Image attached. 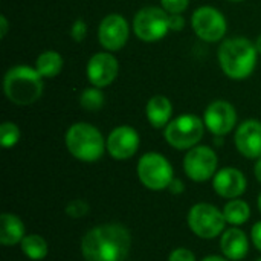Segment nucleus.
Returning <instances> with one entry per match:
<instances>
[{"instance_id":"20","label":"nucleus","mask_w":261,"mask_h":261,"mask_svg":"<svg viewBox=\"0 0 261 261\" xmlns=\"http://www.w3.org/2000/svg\"><path fill=\"white\" fill-rule=\"evenodd\" d=\"M35 69L43 78H55L63 69V57L57 50H44L37 57Z\"/></svg>"},{"instance_id":"15","label":"nucleus","mask_w":261,"mask_h":261,"mask_svg":"<svg viewBox=\"0 0 261 261\" xmlns=\"http://www.w3.org/2000/svg\"><path fill=\"white\" fill-rule=\"evenodd\" d=\"M236 147L242 156L248 159L261 158V122L257 119H246L242 122L234 136Z\"/></svg>"},{"instance_id":"38","label":"nucleus","mask_w":261,"mask_h":261,"mask_svg":"<svg viewBox=\"0 0 261 261\" xmlns=\"http://www.w3.org/2000/svg\"><path fill=\"white\" fill-rule=\"evenodd\" d=\"M258 261H261V258H260V260H258Z\"/></svg>"},{"instance_id":"22","label":"nucleus","mask_w":261,"mask_h":261,"mask_svg":"<svg viewBox=\"0 0 261 261\" xmlns=\"http://www.w3.org/2000/svg\"><path fill=\"white\" fill-rule=\"evenodd\" d=\"M21 252L29 258V260L38 261L46 258L49 248L46 240L41 236L37 234H31V236H24V239L20 243Z\"/></svg>"},{"instance_id":"4","label":"nucleus","mask_w":261,"mask_h":261,"mask_svg":"<svg viewBox=\"0 0 261 261\" xmlns=\"http://www.w3.org/2000/svg\"><path fill=\"white\" fill-rule=\"evenodd\" d=\"M66 147L69 153L81 162H95L107 150L101 132L87 122H76L66 133Z\"/></svg>"},{"instance_id":"24","label":"nucleus","mask_w":261,"mask_h":261,"mask_svg":"<svg viewBox=\"0 0 261 261\" xmlns=\"http://www.w3.org/2000/svg\"><path fill=\"white\" fill-rule=\"evenodd\" d=\"M20 141V128L11 121H5L0 125V144L3 148H12Z\"/></svg>"},{"instance_id":"23","label":"nucleus","mask_w":261,"mask_h":261,"mask_svg":"<svg viewBox=\"0 0 261 261\" xmlns=\"http://www.w3.org/2000/svg\"><path fill=\"white\" fill-rule=\"evenodd\" d=\"M80 106L87 112H98L104 106V93L98 87L84 89L80 95Z\"/></svg>"},{"instance_id":"7","label":"nucleus","mask_w":261,"mask_h":261,"mask_svg":"<svg viewBox=\"0 0 261 261\" xmlns=\"http://www.w3.org/2000/svg\"><path fill=\"white\" fill-rule=\"evenodd\" d=\"M138 176L144 187L151 191L168 190L173 177V167L168 159L159 153H145L138 162Z\"/></svg>"},{"instance_id":"3","label":"nucleus","mask_w":261,"mask_h":261,"mask_svg":"<svg viewBox=\"0 0 261 261\" xmlns=\"http://www.w3.org/2000/svg\"><path fill=\"white\" fill-rule=\"evenodd\" d=\"M43 76L29 66H14L8 69L3 78V92L6 98L17 106H29L43 95Z\"/></svg>"},{"instance_id":"33","label":"nucleus","mask_w":261,"mask_h":261,"mask_svg":"<svg viewBox=\"0 0 261 261\" xmlns=\"http://www.w3.org/2000/svg\"><path fill=\"white\" fill-rule=\"evenodd\" d=\"M254 174H255L257 180L261 184V158L257 161V164H255V167H254Z\"/></svg>"},{"instance_id":"34","label":"nucleus","mask_w":261,"mask_h":261,"mask_svg":"<svg viewBox=\"0 0 261 261\" xmlns=\"http://www.w3.org/2000/svg\"><path fill=\"white\" fill-rule=\"evenodd\" d=\"M202 261H229L228 258H223V257H219V255H210V257H205Z\"/></svg>"},{"instance_id":"36","label":"nucleus","mask_w":261,"mask_h":261,"mask_svg":"<svg viewBox=\"0 0 261 261\" xmlns=\"http://www.w3.org/2000/svg\"><path fill=\"white\" fill-rule=\"evenodd\" d=\"M258 210H260V213H261V194L258 196Z\"/></svg>"},{"instance_id":"9","label":"nucleus","mask_w":261,"mask_h":261,"mask_svg":"<svg viewBox=\"0 0 261 261\" xmlns=\"http://www.w3.org/2000/svg\"><path fill=\"white\" fill-rule=\"evenodd\" d=\"M191 26L196 35L208 43L220 41L228 29L225 15L214 6H200L191 15Z\"/></svg>"},{"instance_id":"27","label":"nucleus","mask_w":261,"mask_h":261,"mask_svg":"<svg viewBox=\"0 0 261 261\" xmlns=\"http://www.w3.org/2000/svg\"><path fill=\"white\" fill-rule=\"evenodd\" d=\"M86 34H87V24H86V21L83 18L75 20L72 23V26H70V37H72V40L76 41V43H80V41L84 40Z\"/></svg>"},{"instance_id":"17","label":"nucleus","mask_w":261,"mask_h":261,"mask_svg":"<svg viewBox=\"0 0 261 261\" xmlns=\"http://www.w3.org/2000/svg\"><path fill=\"white\" fill-rule=\"evenodd\" d=\"M220 249L228 260L240 261L248 255L249 242L240 228H229L220 239Z\"/></svg>"},{"instance_id":"26","label":"nucleus","mask_w":261,"mask_h":261,"mask_svg":"<svg viewBox=\"0 0 261 261\" xmlns=\"http://www.w3.org/2000/svg\"><path fill=\"white\" fill-rule=\"evenodd\" d=\"M161 5L168 14H182L188 8L190 0H161Z\"/></svg>"},{"instance_id":"8","label":"nucleus","mask_w":261,"mask_h":261,"mask_svg":"<svg viewBox=\"0 0 261 261\" xmlns=\"http://www.w3.org/2000/svg\"><path fill=\"white\" fill-rule=\"evenodd\" d=\"M225 225L223 211L211 203H197L188 213V226L200 239H216L225 229Z\"/></svg>"},{"instance_id":"29","label":"nucleus","mask_w":261,"mask_h":261,"mask_svg":"<svg viewBox=\"0 0 261 261\" xmlns=\"http://www.w3.org/2000/svg\"><path fill=\"white\" fill-rule=\"evenodd\" d=\"M185 28V18L182 14H170V29L171 31H182Z\"/></svg>"},{"instance_id":"13","label":"nucleus","mask_w":261,"mask_h":261,"mask_svg":"<svg viewBox=\"0 0 261 261\" xmlns=\"http://www.w3.org/2000/svg\"><path fill=\"white\" fill-rule=\"evenodd\" d=\"M119 64L112 52H98L90 57L86 66V75L93 87L104 89L110 86L118 76Z\"/></svg>"},{"instance_id":"10","label":"nucleus","mask_w":261,"mask_h":261,"mask_svg":"<svg viewBox=\"0 0 261 261\" xmlns=\"http://www.w3.org/2000/svg\"><path fill=\"white\" fill-rule=\"evenodd\" d=\"M217 154L206 145L193 147L184 159L185 174L194 182H206L217 173Z\"/></svg>"},{"instance_id":"1","label":"nucleus","mask_w":261,"mask_h":261,"mask_svg":"<svg viewBox=\"0 0 261 261\" xmlns=\"http://www.w3.org/2000/svg\"><path fill=\"white\" fill-rule=\"evenodd\" d=\"M130 248L132 236L119 223L95 226L81 240V254L86 261H124Z\"/></svg>"},{"instance_id":"6","label":"nucleus","mask_w":261,"mask_h":261,"mask_svg":"<svg viewBox=\"0 0 261 261\" xmlns=\"http://www.w3.org/2000/svg\"><path fill=\"white\" fill-rule=\"evenodd\" d=\"M135 35L145 41L154 43L162 40L170 29V14L164 8L145 6L139 9L133 18Z\"/></svg>"},{"instance_id":"31","label":"nucleus","mask_w":261,"mask_h":261,"mask_svg":"<svg viewBox=\"0 0 261 261\" xmlns=\"http://www.w3.org/2000/svg\"><path fill=\"white\" fill-rule=\"evenodd\" d=\"M168 191L171 194H176V196L177 194H182L185 191V185H184V182L180 179H173L171 184H170V187H168Z\"/></svg>"},{"instance_id":"5","label":"nucleus","mask_w":261,"mask_h":261,"mask_svg":"<svg viewBox=\"0 0 261 261\" xmlns=\"http://www.w3.org/2000/svg\"><path fill=\"white\" fill-rule=\"evenodd\" d=\"M205 133V122L196 115H180L168 122L164 136L165 141L176 150H191L196 147Z\"/></svg>"},{"instance_id":"21","label":"nucleus","mask_w":261,"mask_h":261,"mask_svg":"<svg viewBox=\"0 0 261 261\" xmlns=\"http://www.w3.org/2000/svg\"><path fill=\"white\" fill-rule=\"evenodd\" d=\"M223 216H225L226 223L234 225V226H240L249 220L251 206L245 200L231 199V202H228L223 208Z\"/></svg>"},{"instance_id":"37","label":"nucleus","mask_w":261,"mask_h":261,"mask_svg":"<svg viewBox=\"0 0 261 261\" xmlns=\"http://www.w3.org/2000/svg\"><path fill=\"white\" fill-rule=\"evenodd\" d=\"M228 2H236V3H239V2H245V0H228Z\"/></svg>"},{"instance_id":"35","label":"nucleus","mask_w":261,"mask_h":261,"mask_svg":"<svg viewBox=\"0 0 261 261\" xmlns=\"http://www.w3.org/2000/svg\"><path fill=\"white\" fill-rule=\"evenodd\" d=\"M255 47H257V52L261 54V35H258L257 41H255Z\"/></svg>"},{"instance_id":"30","label":"nucleus","mask_w":261,"mask_h":261,"mask_svg":"<svg viewBox=\"0 0 261 261\" xmlns=\"http://www.w3.org/2000/svg\"><path fill=\"white\" fill-rule=\"evenodd\" d=\"M251 239H252V243L254 246L261 252V222H257L254 226H252V231H251Z\"/></svg>"},{"instance_id":"2","label":"nucleus","mask_w":261,"mask_h":261,"mask_svg":"<svg viewBox=\"0 0 261 261\" xmlns=\"http://www.w3.org/2000/svg\"><path fill=\"white\" fill-rule=\"evenodd\" d=\"M255 43L245 37H234L225 40L217 52L219 64L223 73L231 80H245L251 76L257 66Z\"/></svg>"},{"instance_id":"18","label":"nucleus","mask_w":261,"mask_h":261,"mask_svg":"<svg viewBox=\"0 0 261 261\" xmlns=\"http://www.w3.org/2000/svg\"><path fill=\"white\" fill-rule=\"evenodd\" d=\"M145 115L151 127L164 128L168 125L173 115V104L164 95H154L148 99L145 106Z\"/></svg>"},{"instance_id":"16","label":"nucleus","mask_w":261,"mask_h":261,"mask_svg":"<svg viewBox=\"0 0 261 261\" xmlns=\"http://www.w3.org/2000/svg\"><path fill=\"white\" fill-rule=\"evenodd\" d=\"M246 185L248 182L245 174L232 167L222 168L213 179V188L216 194L223 199H237L246 191Z\"/></svg>"},{"instance_id":"12","label":"nucleus","mask_w":261,"mask_h":261,"mask_svg":"<svg viewBox=\"0 0 261 261\" xmlns=\"http://www.w3.org/2000/svg\"><path fill=\"white\" fill-rule=\"evenodd\" d=\"M205 127L216 136H226L237 124L236 107L223 99L213 101L203 113Z\"/></svg>"},{"instance_id":"11","label":"nucleus","mask_w":261,"mask_h":261,"mask_svg":"<svg viewBox=\"0 0 261 261\" xmlns=\"http://www.w3.org/2000/svg\"><path fill=\"white\" fill-rule=\"evenodd\" d=\"M130 35V26L127 20L119 14H109L106 15L98 28V40L99 44L107 52H118L121 50Z\"/></svg>"},{"instance_id":"25","label":"nucleus","mask_w":261,"mask_h":261,"mask_svg":"<svg viewBox=\"0 0 261 261\" xmlns=\"http://www.w3.org/2000/svg\"><path fill=\"white\" fill-rule=\"evenodd\" d=\"M89 211H90V208H89L87 202H84V200H81V199L72 200V202H69L67 206H66V214H67L69 217H72V219H81V217L87 216Z\"/></svg>"},{"instance_id":"14","label":"nucleus","mask_w":261,"mask_h":261,"mask_svg":"<svg viewBox=\"0 0 261 261\" xmlns=\"http://www.w3.org/2000/svg\"><path fill=\"white\" fill-rule=\"evenodd\" d=\"M139 135L130 125H119L113 128L106 141L109 154L116 161H125L136 154L139 148Z\"/></svg>"},{"instance_id":"19","label":"nucleus","mask_w":261,"mask_h":261,"mask_svg":"<svg viewBox=\"0 0 261 261\" xmlns=\"http://www.w3.org/2000/svg\"><path fill=\"white\" fill-rule=\"evenodd\" d=\"M24 239V223L11 213H3L0 217V243L14 246Z\"/></svg>"},{"instance_id":"32","label":"nucleus","mask_w":261,"mask_h":261,"mask_svg":"<svg viewBox=\"0 0 261 261\" xmlns=\"http://www.w3.org/2000/svg\"><path fill=\"white\" fill-rule=\"evenodd\" d=\"M8 18L5 15H0V37L5 38L6 34H8Z\"/></svg>"},{"instance_id":"28","label":"nucleus","mask_w":261,"mask_h":261,"mask_svg":"<svg viewBox=\"0 0 261 261\" xmlns=\"http://www.w3.org/2000/svg\"><path fill=\"white\" fill-rule=\"evenodd\" d=\"M168 261H196V255L187 248H177L170 254Z\"/></svg>"}]
</instances>
